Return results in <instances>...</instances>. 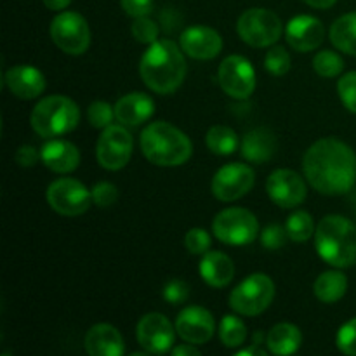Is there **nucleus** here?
Instances as JSON below:
<instances>
[{
    "mask_svg": "<svg viewBox=\"0 0 356 356\" xmlns=\"http://www.w3.org/2000/svg\"><path fill=\"white\" fill-rule=\"evenodd\" d=\"M80 122L79 104L68 96L54 94V96L42 97L33 106L30 115L31 129L42 138H59L73 129Z\"/></svg>",
    "mask_w": 356,
    "mask_h": 356,
    "instance_id": "5",
    "label": "nucleus"
},
{
    "mask_svg": "<svg viewBox=\"0 0 356 356\" xmlns=\"http://www.w3.org/2000/svg\"><path fill=\"white\" fill-rule=\"evenodd\" d=\"M205 145L214 155H232L240 146L238 136L232 127L214 125L205 134Z\"/></svg>",
    "mask_w": 356,
    "mask_h": 356,
    "instance_id": "28",
    "label": "nucleus"
},
{
    "mask_svg": "<svg viewBox=\"0 0 356 356\" xmlns=\"http://www.w3.org/2000/svg\"><path fill=\"white\" fill-rule=\"evenodd\" d=\"M3 83L10 94L19 99H35L45 90L44 73L28 65H17L7 70L3 75Z\"/></svg>",
    "mask_w": 356,
    "mask_h": 356,
    "instance_id": "19",
    "label": "nucleus"
},
{
    "mask_svg": "<svg viewBox=\"0 0 356 356\" xmlns=\"http://www.w3.org/2000/svg\"><path fill=\"white\" fill-rule=\"evenodd\" d=\"M176 325L162 313H146L136 327V339L139 346L152 355H163L176 343Z\"/></svg>",
    "mask_w": 356,
    "mask_h": 356,
    "instance_id": "13",
    "label": "nucleus"
},
{
    "mask_svg": "<svg viewBox=\"0 0 356 356\" xmlns=\"http://www.w3.org/2000/svg\"><path fill=\"white\" fill-rule=\"evenodd\" d=\"M17 165L21 167H33L37 165V162L40 160V152L37 148L30 145H23L16 149V155H14Z\"/></svg>",
    "mask_w": 356,
    "mask_h": 356,
    "instance_id": "42",
    "label": "nucleus"
},
{
    "mask_svg": "<svg viewBox=\"0 0 356 356\" xmlns=\"http://www.w3.org/2000/svg\"><path fill=\"white\" fill-rule=\"evenodd\" d=\"M40 160L52 172L70 174L80 165V152L73 143L52 138L42 146Z\"/></svg>",
    "mask_w": 356,
    "mask_h": 356,
    "instance_id": "20",
    "label": "nucleus"
},
{
    "mask_svg": "<svg viewBox=\"0 0 356 356\" xmlns=\"http://www.w3.org/2000/svg\"><path fill=\"white\" fill-rule=\"evenodd\" d=\"M134 149L132 134L122 125L103 129L96 143V159L106 170H120L129 163Z\"/></svg>",
    "mask_w": 356,
    "mask_h": 356,
    "instance_id": "11",
    "label": "nucleus"
},
{
    "mask_svg": "<svg viewBox=\"0 0 356 356\" xmlns=\"http://www.w3.org/2000/svg\"><path fill=\"white\" fill-rule=\"evenodd\" d=\"M120 6L124 13L134 19L153 13V0H120Z\"/></svg>",
    "mask_w": 356,
    "mask_h": 356,
    "instance_id": "41",
    "label": "nucleus"
},
{
    "mask_svg": "<svg viewBox=\"0 0 356 356\" xmlns=\"http://www.w3.org/2000/svg\"><path fill=\"white\" fill-rule=\"evenodd\" d=\"M266 191L271 202L284 209L298 207L308 195L305 177L291 169L273 170L266 181Z\"/></svg>",
    "mask_w": 356,
    "mask_h": 356,
    "instance_id": "15",
    "label": "nucleus"
},
{
    "mask_svg": "<svg viewBox=\"0 0 356 356\" xmlns=\"http://www.w3.org/2000/svg\"><path fill=\"white\" fill-rule=\"evenodd\" d=\"M90 193H92V204L97 205V207H111L118 200L117 186L111 183H106V181H101V183L94 184Z\"/></svg>",
    "mask_w": 356,
    "mask_h": 356,
    "instance_id": "38",
    "label": "nucleus"
},
{
    "mask_svg": "<svg viewBox=\"0 0 356 356\" xmlns=\"http://www.w3.org/2000/svg\"><path fill=\"white\" fill-rule=\"evenodd\" d=\"M256 181L254 169L247 163H228L222 165L212 177L211 190L218 200L235 202L249 193Z\"/></svg>",
    "mask_w": 356,
    "mask_h": 356,
    "instance_id": "14",
    "label": "nucleus"
},
{
    "mask_svg": "<svg viewBox=\"0 0 356 356\" xmlns=\"http://www.w3.org/2000/svg\"><path fill=\"white\" fill-rule=\"evenodd\" d=\"M212 232L219 242L233 247L252 243L259 235V221L243 207L222 209L212 221Z\"/></svg>",
    "mask_w": 356,
    "mask_h": 356,
    "instance_id": "6",
    "label": "nucleus"
},
{
    "mask_svg": "<svg viewBox=\"0 0 356 356\" xmlns=\"http://www.w3.org/2000/svg\"><path fill=\"white\" fill-rule=\"evenodd\" d=\"M221 89L233 99H247L256 89V70L252 63L240 54L222 59L218 70Z\"/></svg>",
    "mask_w": 356,
    "mask_h": 356,
    "instance_id": "12",
    "label": "nucleus"
},
{
    "mask_svg": "<svg viewBox=\"0 0 356 356\" xmlns=\"http://www.w3.org/2000/svg\"><path fill=\"white\" fill-rule=\"evenodd\" d=\"M302 344V332L294 323H277L266 336V346L270 353L287 356L296 353Z\"/></svg>",
    "mask_w": 356,
    "mask_h": 356,
    "instance_id": "25",
    "label": "nucleus"
},
{
    "mask_svg": "<svg viewBox=\"0 0 356 356\" xmlns=\"http://www.w3.org/2000/svg\"><path fill=\"white\" fill-rule=\"evenodd\" d=\"M183 49L169 38L149 44L139 61V75L149 90L156 94L176 92L186 76Z\"/></svg>",
    "mask_w": 356,
    "mask_h": 356,
    "instance_id": "2",
    "label": "nucleus"
},
{
    "mask_svg": "<svg viewBox=\"0 0 356 356\" xmlns=\"http://www.w3.org/2000/svg\"><path fill=\"white\" fill-rule=\"evenodd\" d=\"M285 229H287V235L292 242L301 243L312 238V235H315L316 228L313 216L309 212L298 211L289 216L287 222H285Z\"/></svg>",
    "mask_w": 356,
    "mask_h": 356,
    "instance_id": "29",
    "label": "nucleus"
},
{
    "mask_svg": "<svg viewBox=\"0 0 356 356\" xmlns=\"http://www.w3.org/2000/svg\"><path fill=\"white\" fill-rule=\"evenodd\" d=\"M200 275L207 285L214 289H222L232 284L235 277V264L228 254L221 250H209L200 261Z\"/></svg>",
    "mask_w": 356,
    "mask_h": 356,
    "instance_id": "23",
    "label": "nucleus"
},
{
    "mask_svg": "<svg viewBox=\"0 0 356 356\" xmlns=\"http://www.w3.org/2000/svg\"><path fill=\"white\" fill-rule=\"evenodd\" d=\"M315 249L327 264L348 268L356 263V226L341 214L322 218L315 229Z\"/></svg>",
    "mask_w": 356,
    "mask_h": 356,
    "instance_id": "4",
    "label": "nucleus"
},
{
    "mask_svg": "<svg viewBox=\"0 0 356 356\" xmlns=\"http://www.w3.org/2000/svg\"><path fill=\"white\" fill-rule=\"evenodd\" d=\"M51 38L65 54L80 56L90 45V30L87 19L73 10H63L51 21Z\"/></svg>",
    "mask_w": 356,
    "mask_h": 356,
    "instance_id": "9",
    "label": "nucleus"
},
{
    "mask_svg": "<svg viewBox=\"0 0 356 356\" xmlns=\"http://www.w3.org/2000/svg\"><path fill=\"white\" fill-rule=\"evenodd\" d=\"M83 346L90 356H122L125 351L124 337L117 327L110 323H96L90 327L83 339Z\"/></svg>",
    "mask_w": 356,
    "mask_h": 356,
    "instance_id": "21",
    "label": "nucleus"
},
{
    "mask_svg": "<svg viewBox=\"0 0 356 356\" xmlns=\"http://www.w3.org/2000/svg\"><path fill=\"white\" fill-rule=\"evenodd\" d=\"M170 353L174 356H200L202 351L198 350L197 344H191V343H184L181 346H176L170 350Z\"/></svg>",
    "mask_w": 356,
    "mask_h": 356,
    "instance_id": "43",
    "label": "nucleus"
},
{
    "mask_svg": "<svg viewBox=\"0 0 356 356\" xmlns=\"http://www.w3.org/2000/svg\"><path fill=\"white\" fill-rule=\"evenodd\" d=\"M316 299L323 305H334L341 301L348 291V277L343 271L330 270L320 275L313 285Z\"/></svg>",
    "mask_w": 356,
    "mask_h": 356,
    "instance_id": "26",
    "label": "nucleus"
},
{
    "mask_svg": "<svg viewBox=\"0 0 356 356\" xmlns=\"http://www.w3.org/2000/svg\"><path fill=\"white\" fill-rule=\"evenodd\" d=\"M153 113H155V101L145 92H129L115 103L117 120L131 127L145 124Z\"/></svg>",
    "mask_w": 356,
    "mask_h": 356,
    "instance_id": "22",
    "label": "nucleus"
},
{
    "mask_svg": "<svg viewBox=\"0 0 356 356\" xmlns=\"http://www.w3.org/2000/svg\"><path fill=\"white\" fill-rule=\"evenodd\" d=\"M336 344L341 353L356 356V318L341 325V329L337 330Z\"/></svg>",
    "mask_w": 356,
    "mask_h": 356,
    "instance_id": "37",
    "label": "nucleus"
},
{
    "mask_svg": "<svg viewBox=\"0 0 356 356\" xmlns=\"http://www.w3.org/2000/svg\"><path fill=\"white\" fill-rule=\"evenodd\" d=\"M289 235L287 229L280 225H270L261 232V243L268 250H278L285 245Z\"/></svg>",
    "mask_w": 356,
    "mask_h": 356,
    "instance_id": "39",
    "label": "nucleus"
},
{
    "mask_svg": "<svg viewBox=\"0 0 356 356\" xmlns=\"http://www.w3.org/2000/svg\"><path fill=\"white\" fill-rule=\"evenodd\" d=\"M139 145L146 160L159 167L183 165L193 153L190 138L176 125L163 120L146 125L139 138Z\"/></svg>",
    "mask_w": 356,
    "mask_h": 356,
    "instance_id": "3",
    "label": "nucleus"
},
{
    "mask_svg": "<svg viewBox=\"0 0 356 356\" xmlns=\"http://www.w3.org/2000/svg\"><path fill=\"white\" fill-rule=\"evenodd\" d=\"M302 2L315 7V9H329V7H332L337 0H302Z\"/></svg>",
    "mask_w": 356,
    "mask_h": 356,
    "instance_id": "45",
    "label": "nucleus"
},
{
    "mask_svg": "<svg viewBox=\"0 0 356 356\" xmlns=\"http://www.w3.org/2000/svg\"><path fill=\"white\" fill-rule=\"evenodd\" d=\"M334 47L356 58V10L337 17L329 31Z\"/></svg>",
    "mask_w": 356,
    "mask_h": 356,
    "instance_id": "27",
    "label": "nucleus"
},
{
    "mask_svg": "<svg viewBox=\"0 0 356 356\" xmlns=\"http://www.w3.org/2000/svg\"><path fill=\"white\" fill-rule=\"evenodd\" d=\"M211 245L212 238L207 229L204 228H191L186 233V236H184V247L193 256H204V254H207L211 250Z\"/></svg>",
    "mask_w": 356,
    "mask_h": 356,
    "instance_id": "35",
    "label": "nucleus"
},
{
    "mask_svg": "<svg viewBox=\"0 0 356 356\" xmlns=\"http://www.w3.org/2000/svg\"><path fill=\"white\" fill-rule=\"evenodd\" d=\"M219 339L222 346L226 348H238L245 343L247 339V327L238 316L226 315L219 323Z\"/></svg>",
    "mask_w": 356,
    "mask_h": 356,
    "instance_id": "30",
    "label": "nucleus"
},
{
    "mask_svg": "<svg viewBox=\"0 0 356 356\" xmlns=\"http://www.w3.org/2000/svg\"><path fill=\"white\" fill-rule=\"evenodd\" d=\"M291 65V54H289L287 49L282 47V45H275V47H271L270 51L266 52V56H264V68L275 76H282L285 75V73H289Z\"/></svg>",
    "mask_w": 356,
    "mask_h": 356,
    "instance_id": "32",
    "label": "nucleus"
},
{
    "mask_svg": "<svg viewBox=\"0 0 356 356\" xmlns=\"http://www.w3.org/2000/svg\"><path fill=\"white\" fill-rule=\"evenodd\" d=\"M176 330L184 343L207 344L216 332L214 316L202 306H188L177 315Z\"/></svg>",
    "mask_w": 356,
    "mask_h": 356,
    "instance_id": "16",
    "label": "nucleus"
},
{
    "mask_svg": "<svg viewBox=\"0 0 356 356\" xmlns=\"http://www.w3.org/2000/svg\"><path fill=\"white\" fill-rule=\"evenodd\" d=\"M179 44L184 54H188L193 59H198V61L214 59L222 51L221 35L214 28L202 26V24L186 28L181 33Z\"/></svg>",
    "mask_w": 356,
    "mask_h": 356,
    "instance_id": "18",
    "label": "nucleus"
},
{
    "mask_svg": "<svg viewBox=\"0 0 356 356\" xmlns=\"http://www.w3.org/2000/svg\"><path fill=\"white\" fill-rule=\"evenodd\" d=\"M275 299V284L268 275L254 273L240 282L229 294V306L243 316H257Z\"/></svg>",
    "mask_w": 356,
    "mask_h": 356,
    "instance_id": "7",
    "label": "nucleus"
},
{
    "mask_svg": "<svg viewBox=\"0 0 356 356\" xmlns=\"http://www.w3.org/2000/svg\"><path fill=\"white\" fill-rule=\"evenodd\" d=\"M285 38L294 51H315L325 40V28L318 17L309 16V14H299V16L292 17L285 26Z\"/></svg>",
    "mask_w": 356,
    "mask_h": 356,
    "instance_id": "17",
    "label": "nucleus"
},
{
    "mask_svg": "<svg viewBox=\"0 0 356 356\" xmlns=\"http://www.w3.org/2000/svg\"><path fill=\"white\" fill-rule=\"evenodd\" d=\"M132 37L139 42V44H153L155 40H159L160 28L159 24L153 19H149L148 16L136 17L134 23L131 26Z\"/></svg>",
    "mask_w": 356,
    "mask_h": 356,
    "instance_id": "34",
    "label": "nucleus"
},
{
    "mask_svg": "<svg viewBox=\"0 0 356 356\" xmlns=\"http://www.w3.org/2000/svg\"><path fill=\"white\" fill-rule=\"evenodd\" d=\"M302 172L318 193L327 197L346 195L356 184V153L341 139H318L302 156Z\"/></svg>",
    "mask_w": 356,
    "mask_h": 356,
    "instance_id": "1",
    "label": "nucleus"
},
{
    "mask_svg": "<svg viewBox=\"0 0 356 356\" xmlns=\"http://www.w3.org/2000/svg\"><path fill=\"white\" fill-rule=\"evenodd\" d=\"M42 2L51 10H63L72 3V0H42Z\"/></svg>",
    "mask_w": 356,
    "mask_h": 356,
    "instance_id": "44",
    "label": "nucleus"
},
{
    "mask_svg": "<svg viewBox=\"0 0 356 356\" xmlns=\"http://www.w3.org/2000/svg\"><path fill=\"white\" fill-rule=\"evenodd\" d=\"M236 31L247 45L261 49L277 44L278 38L282 37L284 26L278 14H275L273 10L254 7L238 17Z\"/></svg>",
    "mask_w": 356,
    "mask_h": 356,
    "instance_id": "8",
    "label": "nucleus"
},
{
    "mask_svg": "<svg viewBox=\"0 0 356 356\" xmlns=\"http://www.w3.org/2000/svg\"><path fill=\"white\" fill-rule=\"evenodd\" d=\"M162 296L169 305H183L190 298V285L183 280H170L163 285Z\"/></svg>",
    "mask_w": 356,
    "mask_h": 356,
    "instance_id": "40",
    "label": "nucleus"
},
{
    "mask_svg": "<svg viewBox=\"0 0 356 356\" xmlns=\"http://www.w3.org/2000/svg\"><path fill=\"white\" fill-rule=\"evenodd\" d=\"M113 118H117L115 106H111L106 101H92L87 108V120L96 129L110 127L113 124Z\"/></svg>",
    "mask_w": 356,
    "mask_h": 356,
    "instance_id": "33",
    "label": "nucleus"
},
{
    "mask_svg": "<svg viewBox=\"0 0 356 356\" xmlns=\"http://www.w3.org/2000/svg\"><path fill=\"white\" fill-rule=\"evenodd\" d=\"M47 204L58 214L73 218L87 212V209L92 205V193L79 179L59 177L49 184Z\"/></svg>",
    "mask_w": 356,
    "mask_h": 356,
    "instance_id": "10",
    "label": "nucleus"
},
{
    "mask_svg": "<svg viewBox=\"0 0 356 356\" xmlns=\"http://www.w3.org/2000/svg\"><path fill=\"white\" fill-rule=\"evenodd\" d=\"M337 92L344 108L356 115V72H348L337 82Z\"/></svg>",
    "mask_w": 356,
    "mask_h": 356,
    "instance_id": "36",
    "label": "nucleus"
},
{
    "mask_svg": "<svg viewBox=\"0 0 356 356\" xmlns=\"http://www.w3.org/2000/svg\"><path fill=\"white\" fill-rule=\"evenodd\" d=\"M313 68L323 79H334L339 76L344 70V61L337 52L320 51L313 58Z\"/></svg>",
    "mask_w": 356,
    "mask_h": 356,
    "instance_id": "31",
    "label": "nucleus"
},
{
    "mask_svg": "<svg viewBox=\"0 0 356 356\" xmlns=\"http://www.w3.org/2000/svg\"><path fill=\"white\" fill-rule=\"evenodd\" d=\"M275 152H277V138L266 127H257L247 132L240 145V153L243 159L254 163L270 162Z\"/></svg>",
    "mask_w": 356,
    "mask_h": 356,
    "instance_id": "24",
    "label": "nucleus"
}]
</instances>
